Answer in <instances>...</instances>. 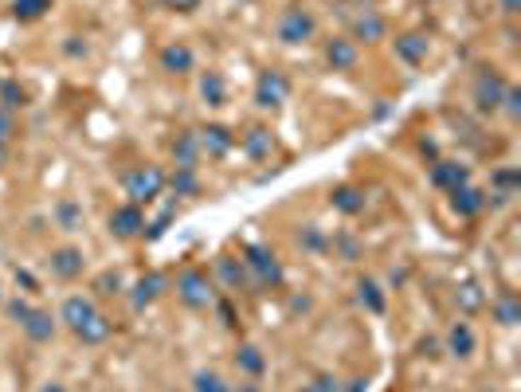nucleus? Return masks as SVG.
Masks as SVG:
<instances>
[{"label":"nucleus","instance_id":"obj_1","mask_svg":"<svg viewBox=\"0 0 521 392\" xmlns=\"http://www.w3.org/2000/svg\"><path fill=\"white\" fill-rule=\"evenodd\" d=\"M161 188H165V173L157 165H142L126 177V192L134 204H149L153 196H161Z\"/></svg>","mask_w":521,"mask_h":392},{"label":"nucleus","instance_id":"obj_2","mask_svg":"<svg viewBox=\"0 0 521 392\" xmlns=\"http://www.w3.org/2000/svg\"><path fill=\"white\" fill-rule=\"evenodd\" d=\"M314 32H318V20L306 8H286L282 20H278V40L282 43H306L314 40Z\"/></svg>","mask_w":521,"mask_h":392},{"label":"nucleus","instance_id":"obj_3","mask_svg":"<svg viewBox=\"0 0 521 392\" xmlns=\"http://www.w3.org/2000/svg\"><path fill=\"white\" fill-rule=\"evenodd\" d=\"M502 94H505V83H502L498 71H482V75L474 79V106H479L482 114L502 110Z\"/></svg>","mask_w":521,"mask_h":392},{"label":"nucleus","instance_id":"obj_4","mask_svg":"<svg viewBox=\"0 0 521 392\" xmlns=\"http://www.w3.org/2000/svg\"><path fill=\"white\" fill-rule=\"evenodd\" d=\"M177 294L188 302L193 310H204V306H212V282H208V275L204 271H185L177 279Z\"/></svg>","mask_w":521,"mask_h":392},{"label":"nucleus","instance_id":"obj_5","mask_svg":"<svg viewBox=\"0 0 521 392\" xmlns=\"http://www.w3.org/2000/svg\"><path fill=\"white\" fill-rule=\"evenodd\" d=\"M286 94H290V83H286L278 71H263V75H259V91H255L259 106H282Z\"/></svg>","mask_w":521,"mask_h":392},{"label":"nucleus","instance_id":"obj_6","mask_svg":"<svg viewBox=\"0 0 521 392\" xmlns=\"http://www.w3.org/2000/svg\"><path fill=\"white\" fill-rule=\"evenodd\" d=\"M142 228H145V216H142V208H137V204H126V208H118V212L110 216V231L122 236V239H134Z\"/></svg>","mask_w":521,"mask_h":392},{"label":"nucleus","instance_id":"obj_7","mask_svg":"<svg viewBox=\"0 0 521 392\" xmlns=\"http://www.w3.org/2000/svg\"><path fill=\"white\" fill-rule=\"evenodd\" d=\"M247 267L255 271L259 282H282V271H278L275 255H270L267 248H247Z\"/></svg>","mask_w":521,"mask_h":392},{"label":"nucleus","instance_id":"obj_8","mask_svg":"<svg viewBox=\"0 0 521 392\" xmlns=\"http://www.w3.org/2000/svg\"><path fill=\"white\" fill-rule=\"evenodd\" d=\"M94 314H98V310H94V302H91V299H83V294H71V299L63 302V322H67L75 333L83 330V325L91 322Z\"/></svg>","mask_w":521,"mask_h":392},{"label":"nucleus","instance_id":"obj_9","mask_svg":"<svg viewBox=\"0 0 521 392\" xmlns=\"http://www.w3.org/2000/svg\"><path fill=\"white\" fill-rule=\"evenodd\" d=\"M326 59L333 71H353L357 67V43L353 40H329L326 43Z\"/></svg>","mask_w":521,"mask_h":392},{"label":"nucleus","instance_id":"obj_10","mask_svg":"<svg viewBox=\"0 0 521 392\" xmlns=\"http://www.w3.org/2000/svg\"><path fill=\"white\" fill-rule=\"evenodd\" d=\"M466 180H471V173L462 169V165H454V161H439L435 169H431V185H439V188H462L466 185Z\"/></svg>","mask_w":521,"mask_h":392},{"label":"nucleus","instance_id":"obj_11","mask_svg":"<svg viewBox=\"0 0 521 392\" xmlns=\"http://www.w3.org/2000/svg\"><path fill=\"white\" fill-rule=\"evenodd\" d=\"M161 67L168 75H188L193 71V52H188L185 43H168L165 52H161Z\"/></svg>","mask_w":521,"mask_h":392},{"label":"nucleus","instance_id":"obj_12","mask_svg":"<svg viewBox=\"0 0 521 392\" xmlns=\"http://www.w3.org/2000/svg\"><path fill=\"white\" fill-rule=\"evenodd\" d=\"M196 142H200V154H212V157H224L227 149H231V134H227L224 126H208L196 134Z\"/></svg>","mask_w":521,"mask_h":392},{"label":"nucleus","instance_id":"obj_13","mask_svg":"<svg viewBox=\"0 0 521 392\" xmlns=\"http://www.w3.org/2000/svg\"><path fill=\"white\" fill-rule=\"evenodd\" d=\"M51 271L59 275V279H75V275L83 271V251H75V248L55 251V255H51Z\"/></svg>","mask_w":521,"mask_h":392},{"label":"nucleus","instance_id":"obj_14","mask_svg":"<svg viewBox=\"0 0 521 392\" xmlns=\"http://www.w3.org/2000/svg\"><path fill=\"white\" fill-rule=\"evenodd\" d=\"M454 212H462V216H474V212H482V208H486V196L479 192V188H454Z\"/></svg>","mask_w":521,"mask_h":392},{"label":"nucleus","instance_id":"obj_15","mask_svg":"<svg viewBox=\"0 0 521 392\" xmlns=\"http://www.w3.org/2000/svg\"><path fill=\"white\" fill-rule=\"evenodd\" d=\"M173 154H177V169H196V157H200L196 134H181L177 145H173Z\"/></svg>","mask_w":521,"mask_h":392},{"label":"nucleus","instance_id":"obj_16","mask_svg":"<svg viewBox=\"0 0 521 392\" xmlns=\"http://www.w3.org/2000/svg\"><path fill=\"white\" fill-rule=\"evenodd\" d=\"M24 333L32 341H51V333H55V322H51V314H43V310H32V314L24 318Z\"/></svg>","mask_w":521,"mask_h":392},{"label":"nucleus","instance_id":"obj_17","mask_svg":"<svg viewBox=\"0 0 521 392\" xmlns=\"http://www.w3.org/2000/svg\"><path fill=\"white\" fill-rule=\"evenodd\" d=\"M447 341H451V353H454V357H471V353H474V333H471V325H466V322H454L451 325V338H447Z\"/></svg>","mask_w":521,"mask_h":392},{"label":"nucleus","instance_id":"obj_18","mask_svg":"<svg viewBox=\"0 0 521 392\" xmlns=\"http://www.w3.org/2000/svg\"><path fill=\"white\" fill-rule=\"evenodd\" d=\"M396 55L408 59V63H420L423 55H428V40H423V35H400V40H396Z\"/></svg>","mask_w":521,"mask_h":392},{"label":"nucleus","instance_id":"obj_19","mask_svg":"<svg viewBox=\"0 0 521 392\" xmlns=\"http://www.w3.org/2000/svg\"><path fill=\"white\" fill-rule=\"evenodd\" d=\"M353 32H357V40H380V35H384V16H377V12H361L357 24H353Z\"/></svg>","mask_w":521,"mask_h":392},{"label":"nucleus","instance_id":"obj_20","mask_svg":"<svg viewBox=\"0 0 521 392\" xmlns=\"http://www.w3.org/2000/svg\"><path fill=\"white\" fill-rule=\"evenodd\" d=\"M200 94L208 98V106H224L227 103V86H224V79H219L216 71H208V75L200 79Z\"/></svg>","mask_w":521,"mask_h":392},{"label":"nucleus","instance_id":"obj_21","mask_svg":"<svg viewBox=\"0 0 521 392\" xmlns=\"http://www.w3.org/2000/svg\"><path fill=\"white\" fill-rule=\"evenodd\" d=\"M161 290H165V279L161 275H145L142 282H137V294H134V306L142 310V306H149L153 299H157Z\"/></svg>","mask_w":521,"mask_h":392},{"label":"nucleus","instance_id":"obj_22","mask_svg":"<svg viewBox=\"0 0 521 392\" xmlns=\"http://www.w3.org/2000/svg\"><path fill=\"white\" fill-rule=\"evenodd\" d=\"M270 149H275V137H270L267 129H251V134H247V154H251L255 161H263Z\"/></svg>","mask_w":521,"mask_h":392},{"label":"nucleus","instance_id":"obj_23","mask_svg":"<svg viewBox=\"0 0 521 392\" xmlns=\"http://www.w3.org/2000/svg\"><path fill=\"white\" fill-rule=\"evenodd\" d=\"M333 208H341V212L353 216V212H361V208H365V196L357 192V188H337V192H333Z\"/></svg>","mask_w":521,"mask_h":392},{"label":"nucleus","instance_id":"obj_24","mask_svg":"<svg viewBox=\"0 0 521 392\" xmlns=\"http://www.w3.org/2000/svg\"><path fill=\"white\" fill-rule=\"evenodd\" d=\"M79 338H83V341H91V345H94V341H106V338H110V322H106L102 314H94L91 322H86L83 330H79Z\"/></svg>","mask_w":521,"mask_h":392},{"label":"nucleus","instance_id":"obj_25","mask_svg":"<svg viewBox=\"0 0 521 392\" xmlns=\"http://www.w3.org/2000/svg\"><path fill=\"white\" fill-rule=\"evenodd\" d=\"M236 361H239V369H247L251 376H259V373H263V365H267V361H263V353L255 350V345H244V350L236 353Z\"/></svg>","mask_w":521,"mask_h":392},{"label":"nucleus","instance_id":"obj_26","mask_svg":"<svg viewBox=\"0 0 521 392\" xmlns=\"http://www.w3.org/2000/svg\"><path fill=\"white\" fill-rule=\"evenodd\" d=\"M494 314H498V322H502V325H513V322H517V314H521L517 299H513V294H502V299L494 302Z\"/></svg>","mask_w":521,"mask_h":392},{"label":"nucleus","instance_id":"obj_27","mask_svg":"<svg viewBox=\"0 0 521 392\" xmlns=\"http://www.w3.org/2000/svg\"><path fill=\"white\" fill-rule=\"evenodd\" d=\"M173 188H177V196H193L196 188H200L196 169H177V173H173Z\"/></svg>","mask_w":521,"mask_h":392},{"label":"nucleus","instance_id":"obj_28","mask_svg":"<svg viewBox=\"0 0 521 392\" xmlns=\"http://www.w3.org/2000/svg\"><path fill=\"white\" fill-rule=\"evenodd\" d=\"M357 290H361V302L372 310V314H380V310H384V294H380V287H377V282H361Z\"/></svg>","mask_w":521,"mask_h":392},{"label":"nucleus","instance_id":"obj_29","mask_svg":"<svg viewBox=\"0 0 521 392\" xmlns=\"http://www.w3.org/2000/svg\"><path fill=\"white\" fill-rule=\"evenodd\" d=\"M55 216L63 220V228H67V231H75L79 224H83V212H79V204H71V200H63V204L55 208Z\"/></svg>","mask_w":521,"mask_h":392},{"label":"nucleus","instance_id":"obj_30","mask_svg":"<svg viewBox=\"0 0 521 392\" xmlns=\"http://www.w3.org/2000/svg\"><path fill=\"white\" fill-rule=\"evenodd\" d=\"M47 4H51V0H16V16L20 20H35V16H43Z\"/></svg>","mask_w":521,"mask_h":392},{"label":"nucleus","instance_id":"obj_31","mask_svg":"<svg viewBox=\"0 0 521 392\" xmlns=\"http://www.w3.org/2000/svg\"><path fill=\"white\" fill-rule=\"evenodd\" d=\"M196 392H231L216 373H196Z\"/></svg>","mask_w":521,"mask_h":392},{"label":"nucleus","instance_id":"obj_32","mask_svg":"<svg viewBox=\"0 0 521 392\" xmlns=\"http://www.w3.org/2000/svg\"><path fill=\"white\" fill-rule=\"evenodd\" d=\"M219 275H224L227 287H239V282H244V267H236L231 259H219Z\"/></svg>","mask_w":521,"mask_h":392},{"label":"nucleus","instance_id":"obj_33","mask_svg":"<svg viewBox=\"0 0 521 392\" xmlns=\"http://www.w3.org/2000/svg\"><path fill=\"white\" fill-rule=\"evenodd\" d=\"M502 106H505V114H510V118H517V114H521V91H517V86H505Z\"/></svg>","mask_w":521,"mask_h":392},{"label":"nucleus","instance_id":"obj_34","mask_svg":"<svg viewBox=\"0 0 521 392\" xmlns=\"http://www.w3.org/2000/svg\"><path fill=\"white\" fill-rule=\"evenodd\" d=\"M459 302H462V310H479V306H482L479 287H474V282H471V287H462V290H459Z\"/></svg>","mask_w":521,"mask_h":392},{"label":"nucleus","instance_id":"obj_35","mask_svg":"<svg viewBox=\"0 0 521 392\" xmlns=\"http://www.w3.org/2000/svg\"><path fill=\"white\" fill-rule=\"evenodd\" d=\"M118 287H122L118 275H102V279H98V294H114Z\"/></svg>","mask_w":521,"mask_h":392},{"label":"nucleus","instance_id":"obj_36","mask_svg":"<svg viewBox=\"0 0 521 392\" xmlns=\"http://www.w3.org/2000/svg\"><path fill=\"white\" fill-rule=\"evenodd\" d=\"M302 392H337V381H329V376H321L318 384H306Z\"/></svg>","mask_w":521,"mask_h":392},{"label":"nucleus","instance_id":"obj_37","mask_svg":"<svg viewBox=\"0 0 521 392\" xmlns=\"http://www.w3.org/2000/svg\"><path fill=\"white\" fill-rule=\"evenodd\" d=\"M8 310H12V318H16V322H20V325H24V318H28V314H32V306H28V302H12V306H8Z\"/></svg>","mask_w":521,"mask_h":392},{"label":"nucleus","instance_id":"obj_38","mask_svg":"<svg viewBox=\"0 0 521 392\" xmlns=\"http://www.w3.org/2000/svg\"><path fill=\"white\" fill-rule=\"evenodd\" d=\"M165 4H168V8H177V12H193L200 0H165Z\"/></svg>","mask_w":521,"mask_h":392},{"label":"nucleus","instance_id":"obj_39","mask_svg":"<svg viewBox=\"0 0 521 392\" xmlns=\"http://www.w3.org/2000/svg\"><path fill=\"white\" fill-rule=\"evenodd\" d=\"M8 134H12V118H8L4 110H0V145L8 142Z\"/></svg>","mask_w":521,"mask_h":392},{"label":"nucleus","instance_id":"obj_40","mask_svg":"<svg viewBox=\"0 0 521 392\" xmlns=\"http://www.w3.org/2000/svg\"><path fill=\"white\" fill-rule=\"evenodd\" d=\"M502 12H505V16H517V12H521V0H502Z\"/></svg>","mask_w":521,"mask_h":392},{"label":"nucleus","instance_id":"obj_41","mask_svg":"<svg viewBox=\"0 0 521 392\" xmlns=\"http://www.w3.org/2000/svg\"><path fill=\"white\" fill-rule=\"evenodd\" d=\"M4 106H16V86H4Z\"/></svg>","mask_w":521,"mask_h":392},{"label":"nucleus","instance_id":"obj_42","mask_svg":"<svg viewBox=\"0 0 521 392\" xmlns=\"http://www.w3.org/2000/svg\"><path fill=\"white\" fill-rule=\"evenodd\" d=\"M40 392H67V388H63V384H43Z\"/></svg>","mask_w":521,"mask_h":392},{"label":"nucleus","instance_id":"obj_43","mask_svg":"<svg viewBox=\"0 0 521 392\" xmlns=\"http://www.w3.org/2000/svg\"><path fill=\"white\" fill-rule=\"evenodd\" d=\"M236 392H259V388H255V384H247V388H236Z\"/></svg>","mask_w":521,"mask_h":392},{"label":"nucleus","instance_id":"obj_44","mask_svg":"<svg viewBox=\"0 0 521 392\" xmlns=\"http://www.w3.org/2000/svg\"><path fill=\"white\" fill-rule=\"evenodd\" d=\"M0 165H4V145H0Z\"/></svg>","mask_w":521,"mask_h":392},{"label":"nucleus","instance_id":"obj_45","mask_svg":"<svg viewBox=\"0 0 521 392\" xmlns=\"http://www.w3.org/2000/svg\"><path fill=\"white\" fill-rule=\"evenodd\" d=\"M0 299H4V294H0Z\"/></svg>","mask_w":521,"mask_h":392}]
</instances>
